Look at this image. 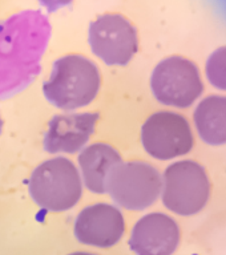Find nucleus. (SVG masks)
Masks as SVG:
<instances>
[{"mask_svg":"<svg viewBox=\"0 0 226 255\" xmlns=\"http://www.w3.org/2000/svg\"><path fill=\"white\" fill-rule=\"evenodd\" d=\"M99 113H64L53 116L43 138L44 150L49 154H75L87 146L95 133Z\"/></svg>","mask_w":226,"mask_h":255,"instance_id":"9d476101","label":"nucleus"},{"mask_svg":"<svg viewBox=\"0 0 226 255\" xmlns=\"http://www.w3.org/2000/svg\"><path fill=\"white\" fill-rule=\"evenodd\" d=\"M180 227L164 213H149L136 222L129 247L136 255H172L180 245Z\"/></svg>","mask_w":226,"mask_h":255,"instance_id":"9b49d317","label":"nucleus"},{"mask_svg":"<svg viewBox=\"0 0 226 255\" xmlns=\"http://www.w3.org/2000/svg\"><path fill=\"white\" fill-rule=\"evenodd\" d=\"M88 43L95 56L111 67H125L139 51L137 29L120 13H104L91 21Z\"/></svg>","mask_w":226,"mask_h":255,"instance_id":"0eeeda50","label":"nucleus"},{"mask_svg":"<svg viewBox=\"0 0 226 255\" xmlns=\"http://www.w3.org/2000/svg\"><path fill=\"white\" fill-rule=\"evenodd\" d=\"M37 1L48 13H53V12L59 11L60 8L68 7L73 0H37Z\"/></svg>","mask_w":226,"mask_h":255,"instance_id":"2eb2a0df","label":"nucleus"},{"mask_svg":"<svg viewBox=\"0 0 226 255\" xmlns=\"http://www.w3.org/2000/svg\"><path fill=\"white\" fill-rule=\"evenodd\" d=\"M151 89L163 105L185 109L203 95L204 83L193 61L181 56H171L161 60L152 72Z\"/></svg>","mask_w":226,"mask_h":255,"instance_id":"423d86ee","label":"nucleus"},{"mask_svg":"<svg viewBox=\"0 0 226 255\" xmlns=\"http://www.w3.org/2000/svg\"><path fill=\"white\" fill-rule=\"evenodd\" d=\"M141 143L151 157L169 161L188 154L195 145V137L183 115L163 111L153 113L144 123Z\"/></svg>","mask_w":226,"mask_h":255,"instance_id":"6e6552de","label":"nucleus"},{"mask_svg":"<svg viewBox=\"0 0 226 255\" xmlns=\"http://www.w3.org/2000/svg\"><path fill=\"white\" fill-rule=\"evenodd\" d=\"M1 130H3V119L0 116V134H1Z\"/></svg>","mask_w":226,"mask_h":255,"instance_id":"f3484780","label":"nucleus"},{"mask_svg":"<svg viewBox=\"0 0 226 255\" xmlns=\"http://www.w3.org/2000/svg\"><path fill=\"white\" fill-rule=\"evenodd\" d=\"M211 197V182L207 170L192 159L177 161L163 174L161 199L164 206L183 217L199 214Z\"/></svg>","mask_w":226,"mask_h":255,"instance_id":"20e7f679","label":"nucleus"},{"mask_svg":"<svg viewBox=\"0 0 226 255\" xmlns=\"http://www.w3.org/2000/svg\"><path fill=\"white\" fill-rule=\"evenodd\" d=\"M28 191L39 207L61 213L71 210L79 202L83 194V181L71 159L55 157L41 162L32 171Z\"/></svg>","mask_w":226,"mask_h":255,"instance_id":"7ed1b4c3","label":"nucleus"},{"mask_svg":"<svg viewBox=\"0 0 226 255\" xmlns=\"http://www.w3.org/2000/svg\"><path fill=\"white\" fill-rule=\"evenodd\" d=\"M51 32L47 16L35 9L0 20V101L19 95L35 81Z\"/></svg>","mask_w":226,"mask_h":255,"instance_id":"f257e3e1","label":"nucleus"},{"mask_svg":"<svg viewBox=\"0 0 226 255\" xmlns=\"http://www.w3.org/2000/svg\"><path fill=\"white\" fill-rule=\"evenodd\" d=\"M69 255H97V254H92V253H84V251H77V253H72Z\"/></svg>","mask_w":226,"mask_h":255,"instance_id":"dca6fc26","label":"nucleus"},{"mask_svg":"<svg viewBox=\"0 0 226 255\" xmlns=\"http://www.w3.org/2000/svg\"><path fill=\"white\" fill-rule=\"evenodd\" d=\"M77 161L84 186L95 194H105L108 175L123 158L113 146L97 142L84 147Z\"/></svg>","mask_w":226,"mask_h":255,"instance_id":"f8f14e48","label":"nucleus"},{"mask_svg":"<svg viewBox=\"0 0 226 255\" xmlns=\"http://www.w3.org/2000/svg\"><path fill=\"white\" fill-rule=\"evenodd\" d=\"M163 177L153 165L144 161L120 162L107 178V193L125 210L140 211L151 207L161 195Z\"/></svg>","mask_w":226,"mask_h":255,"instance_id":"39448f33","label":"nucleus"},{"mask_svg":"<svg viewBox=\"0 0 226 255\" xmlns=\"http://www.w3.org/2000/svg\"><path fill=\"white\" fill-rule=\"evenodd\" d=\"M193 121L204 142L215 146L226 143V96L212 95L201 100Z\"/></svg>","mask_w":226,"mask_h":255,"instance_id":"ddd939ff","label":"nucleus"},{"mask_svg":"<svg viewBox=\"0 0 226 255\" xmlns=\"http://www.w3.org/2000/svg\"><path fill=\"white\" fill-rule=\"evenodd\" d=\"M101 85L99 67L81 55H67L52 64L51 75L43 83L44 97L61 111L84 108L96 99Z\"/></svg>","mask_w":226,"mask_h":255,"instance_id":"f03ea898","label":"nucleus"},{"mask_svg":"<svg viewBox=\"0 0 226 255\" xmlns=\"http://www.w3.org/2000/svg\"><path fill=\"white\" fill-rule=\"evenodd\" d=\"M208 81L220 91H226V47L216 49L207 61Z\"/></svg>","mask_w":226,"mask_h":255,"instance_id":"4468645a","label":"nucleus"},{"mask_svg":"<svg viewBox=\"0 0 226 255\" xmlns=\"http://www.w3.org/2000/svg\"><path fill=\"white\" fill-rule=\"evenodd\" d=\"M125 231L123 213L115 205L99 202L84 207L76 217L73 234L83 245L100 249L115 246Z\"/></svg>","mask_w":226,"mask_h":255,"instance_id":"1a4fd4ad","label":"nucleus"}]
</instances>
